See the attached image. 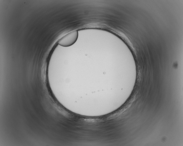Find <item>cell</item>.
Wrapping results in <instances>:
<instances>
[{
  "mask_svg": "<svg viewBox=\"0 0 183 146\" xmlns=\"http://www.w3.org/2000/svg\"><path fill=\"white\" fill-rule=\"evenodd\" d=\"M78 37L77 30L71 31L62 37L58 41V44L64 47L70 46L76 42Z\"/></svg>",
  "mask_w": 183,
  "mask_h": 146,
  "instance_id": "6da1fadb",
  "label": "cell"
}]
</instances>
